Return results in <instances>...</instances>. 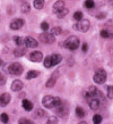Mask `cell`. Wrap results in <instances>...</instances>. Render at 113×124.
Segmentation results:
<instances>
[{"mask_svg": "<svg viewBox=\"0 0 113 124\" xmlns=\"http://www.w3.org/2000/svg\"><path fill=\"white\" fill-rule=\"evenodd\" d=\"M62 100L59 97H53V96H44L42 99V105L45 108H56L60 105Z\"/></svg>", "mask_w": 113, "mask_h": 124, "instance_id": "obj_1", "label": "cell"}, {"mask_svg": "<svg viewBox=\"0 0 113 124\" xmlns=\"http://www.w3.org/2000/svg\"><path fill=\"white\" fill-rule=\"evenodd\" d=\"M61 60H62V57H61V55H59V54H53V55H51V56H48L44 58V66L46 68H50L52 67V66H56V65H58L59 63H61Z\"/></svg>", "mask_w": 113, "mask_h": 124, "instance_id": "obj_2", "label": "cell"}, {"mask_svg": "<svg viewBox=\"0 0 113 124\" xmlns=\"http://www.w3.org/2000/svg\"><path fill=\"white\" fill-rule=\"evenodd\" d=\"M56 114L61 118H67L69 113H70V109H69V105L67 101H62L60 105L56 107Z\"/></svg>", "mask_w": 113, "mask_h": 124, "instance_id": "obj_3", "label": "cell"}, {"mask_svg": "<svg viewBox=\"0 0 113 124\" xmlns=\"http://www.w3.org/2000/svg\"><path fill=\"white\" fill-rule=\"evenodd\" d=\"M79 43H80V41H79V39L76 35H70L63 42V47L69 49V50H76V49H78Z\"/></svg>", "mask_w": 113, "mask_h": 124, "instance_id": "obj_4", "label": "cell"}, {"mask_svg": "<svg viewBox=\"0 0 113 124\" xmlns=\"http://www.w3.org/2000/svg\"><path fill=\"white\" fill-rule=\"evenodd\" d=\"M85 98H86L87 100H88V99H90V98H97V99H100V100H101L102 98H103V93L98 90L96 86L90 85L89 88L87 89L86 93H85Z\"/></svg>", "mask_w": 113, "mask_h": 124, "instance_id": "obj_5", "label": "cell"}, {"mask_svg": "<svg viewBox=\"0 0 113 124\" xmlns=\"http://www.w3.org/2000/svg\"><path fill=\"white\" fill-rule=\"evenodd\" d=\"M93 81L96 84H103L106 81V72L103 68H100L96 71V73L93 76Z\"/></svg>", "mask_w": 113, "mask_h": 124, "instance_id": "obj_6", "label": "cell"}, {"mask_svg": "<svg viewBox=\"0 0 113 124\" xmlns=\"http://www.w3.org/2000/svg\"><path fill=\"white\" fill-rule=\"evenodd\" d=\"M89 27H90V22L88 19H82V21H79L78 23H76L74 25V29L80 31V32H87L89 30Z\"/></svg>", "mask_w": 113, "mask_h": 124, "instance_id": "obj_7", "label": "cell"}, {"mask_svg": "<svg viewBox=\"0 0 113 124\" xmlns=\"http://www.w3.org/2000/svg\"><path fill=\"white\" fill-rule=\"evenodd\" d=\"M24 71L23 66L19 63H13L8 66V72L10 73L11 75H20Z\"/></svg>", "mask_w": 113, "mask_h": 124, "instance_id": "obj_8", "label": "cell"}, {"mask_svg": "<svg viewBox=\"0 0 113 124\" xmlns=\"http://www.w3.org/2000/svg\"><path fill=\"white\" fill-rule=\"evenodd\" d=\"M59 75H60V68H58V70H56V71L53 72V74L51 75V78L45 83V86H46V88H53L56 82V80H58V78H59Z\"/></svg>", "mask_w": 113, "mask_h": 124, "instance_id": "obj_9", "label": "cell"}, {"mask_svg": "<svg viewBox=\"0 0 113 124\" xmlns=\"http://www.w3.org/2000/svg\"><path fill=\"white\" fill-rule=\"evenodd\" d=\"M38 39L40 41L43 42V43H48V45H51L56 41V37L52 35L51 33H42L41 35H38Z\"/></svg>", "mask_w": 113, "mask_h": 124, "instance_id": "obj_10", "label": "cell"}, {"mask_svg": "<svg viewBox=\"0 0 113 124\" xmlns=\"http://www.w3.org/2000/svg\"><path fill=\"white\" fill-rule=\"evenodd\" d=\"M24 43L26 48H38V42L32 37H26L24 39Z\"/></svg>", "mask_w": 113, "mask_h": 124, "instance_id": "obj_11", "label": "cell"}, {"mask_svg": "<svg viewBox=\"0 0 113 124\" xmlns=\"http://www.w3.org/2000/svg\"><path fill=\"white\" fill-rule=\"evenodd\" d=\"M28 58L30 60L34 62V63H38V62H41L42 58H43V54L41 51H32V53L28 55Z\"/></svg>", "mask_w": 113, "mask_h": 124, "instance_id": "obj_12", "label": "cell"}, {"mask_svg": "<svg viewBox=\"0 0 113 124\" xmlns=\"http://www.w3.org/2000/svg\"><path fill=\"white\" fill-rule=\"evenodd\" d=\"M100 34H101L102 38L104 39H113V27L109 26L106 29H103V30H101Z\"/></svg>", "mask_w": 113, "mask_h": 124, "instance_id": "obj_13", "label": "cell"}, {"mask_svg": "<svg viewBox=\"0 0 113 124\" xmlns=\"http://www.w3.org/2000/svg\"><path fill=\"white\" fill-rule=\"evenodd\" d=\"M22 26H24V21L20 18L13 19L10 22V29L11 30H19Z\"/></svg>", "mask_w": 113, "mask_h": 124, "instance_id": "obj_14", "label": "cell"}, {"mask_svg": "<svg viewBox=\"0 0 113 124\" xmlns=\"http://www.w3.org/2000/svg\"><path fill=\"white\" fill-rule=\"evenodd\" d=\"M100 105H101V102H100V99H97V98H90V99H88V106H89L90 109L96 110V109L100 108Z\"/></svg>", "mask_w": 113, "mask_h": 124, "instance_id": "obj_15", "label": "cell"}, {"mask_svg": "<svg viewBox=\"0 0 113 124\" xmlns=\"http://www.w3.org/2000/svg\"><path fill=\"white\" fill-rule=\"evenodd\" d=\"M10 94L7 93V92H5V93H2L1 96H0V105L2 106V107H5V106H7L9 102H10Z\"/></svg>", "mask_w": 113, "mask_h": 124, "instance_id": "obj_16", "label": "cell"}, {"mask_svg": "<svg viewBox=\"0 0 113 124\" xmlns=\"http://www.w3.org/2000/svg\"><path fill=\"white\" fill-rule=\"evenodd\" d=\"M23 86H24V84H23V82L20 81V80H15L14 82L11 83V90L13 91H16V92H18V91H20L23 89Z\"/></svg>", "mask_w": 113, "mask_h": 124, "instance_id": "obj_17", "label": "cell"}, {"mask_svg": "<svg viewBox=\"0 0 113 124\" xmlns=\"http://www.w3.org/2000/svg\"><path fill=\"white\" fill-rule=\"evenodd\" d=\"M26 54V47L25 46H18L17 48L14 50V55L16 57H22Z\"/></svg>", "mask_w": 113, "mask_h": 124, "instance_id": "obj_18", "label": "cell"}, {"mask_svg": "<svg viewBox=\"0 0 113 124\" xmlns=\"http://www.w3.org/2000/svg\"><path fill=\"white\" fill-rule=\"evenodd\" d=\"M22 106H23V108L25 109V110H27V112H31L32 109H33V102H31L28 99H23V101H22Z\"/></svg>", "mask_w": 113, "mask_h": 124, "instance_id": "obj_19", "label": "cell"}, {"mask_svg": "<svg viewBox=\"0 0 113 124\" xmlns=\"http://www.w3.org/2000/svg\"><path fill=\"white\" fill-rule=\"evenodd\" d=\"M63 7H66V6H64V1H62V0H58V1H56V2L53 4V13L56 14V11H59Z\"/></svg>", "mask_w": 113, "mask_h": 124, "instance_id": "obj_20", "label": "cell"}, {"mask_svg": "<svg viewBox=\"0 0 113 124\" xmlns=\"http://www.w3.org/2000/svg\"><path fill=\"white\" fill-rule=\"evenodd\" d=\"M68 13H69V9H68V8H66V7H63L62 9H60L59 11H56V17H58V18H63Z\"/></svg>", "mask_w": 113, "mask_h": 124, "instance_id": "obj_21", "label": "cell"}, {"mask_svg": "<svg viewBox=\"0 0 113 124\" xmlns=\"http://www.w3.org/2000/svg\"><path fill=\"white\" fill-rule=\"evenodd\" d=\"M34 116H35V118H43V117L46 116V112H45L44 109L38 108V110L35 112V114H34Z\"/></svg>", "mask_w": 113, "mask_h": 124, "instance_id": "obj_22", "label": "cell"}, {"mask_svg": "<svg viewBox=\"0 0 113 124\" xmlns=\"http://www.w3.org/2000/svg\"><path fill=\"white\" fill-rule=\"evenodd\" d=\"M76 115H77V117H79V118L85 117V110H84L83 107H80V106H77V107H76Z\"/></svg>", "mask_w": 113, "mask_h": 124, "instance_id": "obj_23", "label": "cell"}, {"mask_svg": "<svg viewBox=\"0 0 113 124\" xmlns=\"http://www.w3.org/2000/svg\"><path fill=\"white\" fill-rule=\"evenodd\" d=\"M43 7H44V0H34V8L40 10Z\"/></svg>", "mask_w": 113, "mask_h": 124, "instance_id": "obj_24", "label": "cell"}, {"mask_svg": "<svg viewBox=\"0 0 113 124\" xmlns=\"http://www.w3.org/2000/svg\"><path fill=\"white\" fill-rule=\"evenodd\" d=\"M38 74H40V73H38V71H34V70H33V71H30L26 74V79L27 80H31V79H34V78H38Z\"/></svg>", "mask_w": 113, "mask_h": 124, "instance_id": "obj_25", "label": "cell"}, {"mask_svg": "<svg viewBox=\"0 0 113 124\" xmlns=\"http://www.w3.org/2000/svg\"><path fill=\"white\" fill-rule=\"evenodd\" d=\"M22 13H24V14H27V13H30V10H31V6H30V4L28 2H23V5H22Z\"/></svg>", "mask_w": 113, "mask_h": 124, "instance_id": "obj_26", "label": "cell"}, {"mask_svg": "<svg viewBox=\"0 0 113 124\" xmlns=\"http://www.w3.org/2000/svg\"><path fill=\"white\" fill-rule=\"evenodd\" d=\"M61 32H62L61 27L56 26V27H52V29H51V32H50V33L52 34V35H54V37H56V35H60Z\"/></svg>", "mask_w": 113, "mask_h": 124, "instance_id": "obj_27", "label": "cell"}, {"mask_svg": "<svg viewBox=\"0 0 113 124\" xmlns=\"http://www.w3.org/2000/svg\"><path fill=\"white\" fill-rule=\"evenodd\" d=\"M84 5H85V7H86L87 9H93V8L95 7V2L93 0H86Z\"/></svg>", "mask_w": 113, "mask_h": 124, "instance_id": "obj_28", "label": "cell"}, {"mask_svg": "<svg viewBox=\"0 0 113 124\" xmlns=\"http://www.w3.org/2000/svg\"><path fill=\"white\" fill-rule=\"evenodd\" d=\"M13 40L15 41V43L17 46H24V45H25V43H24V39L20 38V37H14V38H13Z\"/></svg>", "mask_w": 113, "mask_h": 124, "instance_id": "obj_29", "label": "cell"}, {"mask_svg": "<svg viewBox=\"0 0 113 124\" xmlns=\"http://www.w3.org/2000/svg\"><path fill=\"white\" fill-rule=\"evenodd\" d=\"M106 93L109 99H113V85L106 86Z\"/></svg>", "mask_w": 113, "mask_h": 124, "instance_id": "obj_30", "label": "cell"}, {"mask_svg": "<svg viewBox=\"0 0 113 124\" xmlns=\"http://www.w3.org/2000/svg\"><path fill=\"white\" fill-rule=\"evenodd\" d=\"M102 116L100 115V114H95L94 116H93V123L94 124H100L102 122Z\"/></svg>", "mask_w": 113, "mask_h": 124, "instance_id": "obj_31", "label": "cell"}, {"mask_svg": "<svg viewBox=\"0 0 113 124\" xmlns=\"http://www.w3.org/2000/svg\"><path fill=\"white\" fill-rule=\"evenodd\" d=\"M83 13L82 11H76L75 14H74V19H76V21H82L83 19Z\"/></svg>", "mask_w": 113, "mask_h": 124, "instance_id": "obj_32", "label": "cell"}, {"mask_svg": "<svg viewBox=\"0 0 113 124\" xmlns=\"http://www.w3.org/2000/svg\"><path fill=\"white\" fill-rule=\"evenodd\" d=\"M45 124H58V118L56 116H50Z\"/></svg>", "mask_w": 113, "mask_h": 124, "instance_id": "obj_33", "label": "cell"}, {"mask_svg": "<svg viewBox=\"0 0 113 124\" xmlns=\"http://www.w3.org/2000/svg\"><path fill=\"white\" fill-rule=\"evenodd\" d=\"M0 121L2 122V123H8V121H9V117H8V114L6 113H2L1 115H0Z\"/></svg>", "mask_w": 113, "mask_h": 124, "instance_id": "obj_34", "label": "cell"}, {"mask_svg": "<svg viewBox=\"0 0 113 124\" xmlns=\"http://www.w3.org/2000/svg\"><path fill=\"white\" fill-rule=\"evenodd\" d=\"M18 124H34V122L28 118H20L18 121Z\"/></svg>", "mask_w": 113, "mask_h": 124, "instance_id": "obj_35", "label": "cell"}, {"mask_svg": "<svg viewBox=\"0 0 113 124\" xmlns=\"http://www.w3.org/2000/svg\"><path fill=\"white\" fill-rule=\"evenodd\" d=\"M41 29L43 31H48L49 30V24H48L46 22H42L41 23Z\"/></svg>", "mask_w": 113, "mask_h": 124, "instance_id": "obj_36", "label": "cell"}, {"mask_svg": "<svg viewBox=\"0 0 113 124\" xmlns=\"http://www.w3.org/2000/svg\"><path fill=\"white\" fill-rule=\"evenodd\" d=\"M6 84V78L2 75V73L0 72V85H5Z\"/></svg>", "mask_w": 113, "mask_h": 124, "instance_id": "obj_37", "label": "cell"}, {"mask_svg": "<svg viewBox=\"0 0 113 124\" xmlns=\"http://www.w3.org/2000/svg\"><path fill=\"white\" fill-rule=\"evenodd\" d=\"M105 13H100V14H97L96 15V18H98V19H102V18H105Z\"/></svg>", "mask_w": 113, "mask_h": 124, "instance_id": "obj_38", "label": "cell"}, {"mask_svg": "<svg viewBox=\"0 0 113 124\" xmlns=\"http://www.w3.org/2000/svg\"><path fill=\"white\" fill-rule=\"evenodd\" d=\"M82 50H83L84 53H86L87 50H88V45H87V43H84L83 47H82Z\"/></svg>", "mask_w": 113, "mask_h": 124, "instance_id": "obj_39", "label": "cell"}, {"mask_svg": "<svg viewBox=\"0 0 113 124\" xmlns=\"http://www.w3.org/2000/svg\"><path fill=\"white\" fill-rule=\"evenodd\" d=\"M78 124H87V122H85V121H82V122H79Z\"/></svg>", "mask_w": 113, "mask_h": 124, "instance_id": "obj_40", "label": "cell"}, {"mask_svg": "<svg viewBox=\"0 0 113 124\" xmlns=\"http://www.w3.org/2000/svg\"><path fill=\"white\" fill-rule=\"evenodd\" d=\"M2 64H4V62H2V59L0 58V66H2Z\"/></svg>", "mask_w": 113, "mask_h": 124, "instance_id": "obj_41", "label": "cell"}, {"mask_svg": "<svg viewBox=\"0 0 113 124\" xmlns=\"http://www.w3.org/2000/svg\"><path fill=\"white\" fill-rule=\"evenodd\" d=\"M109 4L110 5H113V0H109Z\"/></svg>", "mask_w": 113, "mask_h": 124, "instance_id": "obj_42", "label": "cell"}]
</instances>
